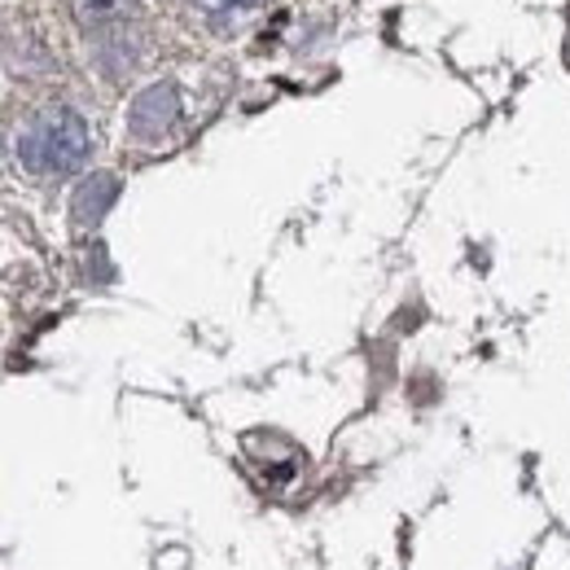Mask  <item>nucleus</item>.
I'll return each instance as SVG.
<instances>
[{
	"label": "nucleus",
	"instance_id": "f257e3e1",
	"mask_svg": "<svg viewBox=\"0 0 570 570\" xmlns=\"http://www.w3.org/2000/svg\"><path fill=\"white\" fill-rule=\"evenodd\" d=\"M83 158H88V128L67 106L36 115L18 132V163L36 176H67L83 167Z\"/></svg>",
	"mask_w": 570,
	"mask_h": 570
},
{
	"label": "nucleus",
	"instance_id": "f03ea898",
	"mask_svg": "<svg viewBox=\"0 0 570 570\" xmlns=\"http://www.w3.org/2000/svg\"><path fill=\"white\" fill-rule=\"evenodd\" d=\"M176 115H180V97H176V88H171V83H154V88H145L141 97L132 101V110H128V128H132L137 141H158V137L176 124Z\"/></svg>",
	"mask_w": 570,
	"mask_h": 570
},
{
	"label": "nucleus",
	"instance_id": "7ed1b4c3",
	"mask_svg": "<svg viewBox=\"0 0 570 570\" xmlns=\"http://www.w3.org/2000/svg\"><path fill=\"white\" fill-rule=\"evenodd\" d=\"M71 13L79 27H115V22H132L141 13V0H71Z\"/></svg>",
	"mask_w": 570,
	"mask_h": 570
},
{
	"label": "nucleus",
	"instance_id": "20e7f679",
	"mask_svg": "<svg viewBox=\"0 0 570 570\" xmlns=\"http://www.w3.org/2000/svg\"><path fill=\"white\" fill-rule=\"evenodd\" d=\"M115 194H119V180L115 176H92V180H83V189L75 194V224H97L106 207L115 203Z\"/></svg>",
	"mask_w": 570,
	"mask_h": 570
}]
</instances>
